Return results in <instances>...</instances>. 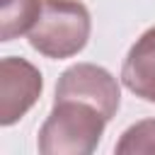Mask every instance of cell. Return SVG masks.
Segmentation results:
<instances>
[{"mask_svg":"<svg viewBox=\"0 0 155 155\" xmlns=\"http://www.w3.org/2000/svg\"><path fill=\"white\" fill-rule=\"evenodd\" d=\"M107 119L94 107L78 99H53V109L39 128V153L90 155L97 150Z\"/></svg>","mask_w":155,"mask_h":155,"instance_id":"1","label":"cell"},{"mask_svg":"<svg viewBox=\"0 0 155 155\" xmlns=\"http://www.w3.org/2000/svg\"><path fill=\"white\" fill-rule=\"evenodd\" d=\"M90 10L78 0H41V12L29 29V46L46 58H70L90 39Z\"/></svg>","mask_w":155,"mask_h":155,"instance_id":"2","label":"cell"},{"mask_svg":"<svg viewBox=\"0 0 155 155\" xmlns=\"http://www.w3.org/2000/svg\"><path fill=\"white\" fill-rule=\"evenodd\" d=\"M56 99L85 102L97 111H102L104 119L109 121L121 104V90L116 78L107 68L94 63H78L61 73L56 85Z\"/></svg>","mask_w":155,"mask_h":155,"instance_id":"3","label":"cell"},{"mask_svg":"<svg viewBox=\"0 0 155 155\" xmlns=\"http://www.w3.org/2000/svg\"><path fill=\"white\" fill-rule=\"evenodd\" d=\"M44 78L24 58L7 56L0 61V126L17 124L41 97Z\"/></svg>","mask_w":155,"mask_h":155,"instance_id":"4","label":"cell"},{"mask_svg":"<svg viewBox=\"0 0 155 155\" xmlns=\"http://www.w3.org/2000/svg\"><path fill=\"white\" fill-rule=\"evenodd\" d=\"M121 82L136 97L155 104V27L143 31L128 48L121 68Z\"/></svg>","mask_w":155,"mask_h":155,"instance_id":"5","label":"cell"},{"mask_svg":"<svg viewBox=\"0 0 155 155\" xmlns=\"http://www.w3.org/2000/svg\"><path fill=\"white\" fill-rule=\"evenodd\" d=\"M41 0H5L0 2V41H12L19 34H29L39 19Z\"/></svg>","mask_w":155,"mask_h":155,"instance_id":"6","label":"cell"},{"mask_svg":"<svg viewBox=\"0 0 155 155\" xmlns=\"http://www.w3.org/2000/svg\"><path fill=\"white\" fill-rule=\"evenodd\" d=\"M114 150L116 155H153L155 153V119H143L128 126L121 133Z\"/></svg>","mask_w":155,"mask_h":155,"instance_id":"7","label":"cell"},{"mask_svg":"<svg viewBox=\"0 0 155 155\" xmlns=\"http://www.w3.org/2000/svg\"><path fill=\"white\" fill-rule=\"evenodd\" d=\"M0 2H5V0H0Z\"/></svg>","mask_w":155,"mask_h":155,"instance_id":"8","label":"cell"}]
</instances>
